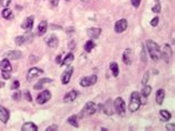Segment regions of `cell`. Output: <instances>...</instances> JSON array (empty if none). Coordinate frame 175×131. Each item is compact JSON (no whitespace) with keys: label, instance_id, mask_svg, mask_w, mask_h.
Masks as SVG:
<instances>
[{"label":"cell","instance_id":"6da1fadb","mask_svg":"<svg viewBox=\"0 0 175 131\" xmlns=\"http://www.w3.org/2000/svg\"><path fill=\"white\" fill-rule=\"evenodd\" d=\"M101 109H102V104H97V103H94L93 101H88V102L84 104L83 109L81 110L79 117L84 118V117H88V116H92V114H94L95 112L100 111Z\"/></svg>","mask_w":175,"mask_h":131},{"label":"cell","instance_id":"7a4b0ae2","mask_svg":"<svg viewBox=\"0 0 175 131\" xmlns=\"http://www.w3.org/2000/svg\"><path fill=\"white\" fill-rule=\"evenodd\" d=\"M145 47H146L147 52H149L150 57L154 61H157L158 59H161V49H160V47H158V45L155 41L147 40Z\"/></svg>","mask_w":175,"mask_h":131},{"label":"cell","instance_id":"3957f363","mask_svg":"<svg viewBox=\"0 0 175 131\" xmlns=\"http://www.w3.org/2000/svg\"><path fill=\"white\" fill-rule=\"evenodd\" d=\"M142 106V96L140 95V92L133 91L131 93L130 97V103H129V109L131 112H135L140 109Z\"/></svg>","mask_w":175,"mask_h":131},{"label":"cell","instance_id":"277c9868","mask_svg":"<svg viewBox=\"0 0 175 131\" xmlns=\"http://www.w3.org/2000/svg\"><path fill=\"white\" fill-rule=\"evenodd\" d=\"M113 106H114V110L119 116L121 117H124L125 112H126V106H125V102L121 97H117V99L113 100Z\"/></svg>","mask_w":175,"mask_h":131},{"label":"cell","instance_id":"5b68a950","mask_svg":"<svg viewBox=\"0 0 175 131\" xmlns=\"http://www.w3.org/2000/svg\"><path fill=\"white\" fill-rule=\"evenodd\" d=\"M97 75H92V76H86V77H83V78L80 80V84L84 88L86 87H91L93 84H97Z\"/></svg>","mask_w":175,"mask_h":131},{"label":"cell","instance_id":"8992f818","mask_svg":"<svg viewBox=\"0 0 175 131\" xmlns=\"http://www.w3.org/2000/svg\"><path fill=\"white\" fill-rule=\"evenodd\" d=\"M161 57L166 63H169L171 59H172V48H171V46L167 45V43L163 46V49L161 50Z\"/></svg>","mask_w":175,"mask_h":131},{"label":"cell","instance_id":"52a82bcc","mask_svg":"<svg viewBox=\"0 0 175 131\" xmlns=\"http://www.w3.org/2000/svg\"><path fill=\"white\" fill-rule=\"evenodd\" d=\"M101 110H102V111L104 112V114H106V116H113V114L115 113L113 101H112L111 99L106 100L105 102L102 104V109H101Z\"/></svg>","mask_w":175,"mask_h":131},{"label":"cell","instance_id":"ba28073f","mask_svg":"<svg viewBox=\"0 0 175 131\" xmlns=\"http://www.w3.org/2000/svg\"><path fill=\"white\" fill-rule=\"evenodd\" d=\"M50 99H51V92L49 91V90H43V91H41L39 95H38L36 100L38 104H45V103L48 102Z\"/></svg>","mask_w":175,"mask_h":131},{"label":"cell","instance_id":"9c48e42d","mask_svg":"<svg viewBox=\"0 0 175 131\" xmlns=\"http://www.w3.org/2000/svg\"><path fill=\"white\" fill-rule=\"evenodd\" d=\"M128 29V21L126 19H120L114 23V31L117 34H122L123 31Z\"/></svg>","mask_w":175,"mask_h":131},{"label":"cell","instance_id":"30bf717a","mask_svg":"<svg viewBox=\"0 0 175 131\" xmlns=\"http://www.w3.org/2000/svg\"><path fill=\"white\" fill-rule=\"evenodd\" d=\"M133 58H134V53L133 50L131 49V48H128V49H125L124 52H123V56H122V60L126 66H130L132 62H133Z\"/></svg>","mask_w":175,"mask_h":131},{"label":"cell","instance_id":"8fae6325","mask_svg":"<svg viewBox=\"0 0 175 131\" xmlns=\"http://www.w3.org/2000/svg\"><path fill=\"white\" fill-rule=\"evenodd\" d=\"M43 73V70L40 69V68H30L28 71V75H27V80L28 81H32L34 79H36L37 77H39L40 75Z\"/></svg>","mask_w":175,"mask_h":131},{"label":"cell","instance_id":"7c38bea8","mask_svg":"<svg viewBox=\"0 0 175 131\" xmlns=\"http://www.w3.org/2000/svg\"><path fill=\"white\" fill-rule=\"evenodd\" d=\"M73 71H74V69H73V67H69L67 70H64L63 73L61 75V82L63 84H68L70 82V80H71V77H72L73 75Z\"/></svg>","mask_w":175,"mask_h":131},{"label":"cell","instance_id":"4fadbf2b","mask_svg":"<svg viewBox=\"0 0 175 131\" xmlns=\"http://www.w3.org/2000/svg\"><path fill=\"white\" fill-rule=\"evenodd\" d=\"M9 118H10V112H9V110L0 104V121L6 125L9 121Z\"/></svg>","mask_w":175,"mask_h":131},{"label":"cell","instance_id":"5bb4252c","mask_svg":"<svg viewBox=\"0 0 175 131\" xmlns=\"http://www.w3.org/2000/svg\"><path fill=\"white\" fill-rule=\"evenodd\" d=\"M101 32H102V29L101 28H90L86 30V35L89 37L90 39H97L99 37L101 36Z\"/></svg>","mask_w":175,"mask_h":131},{"label":"cell","instance_id":"9a60e30c","mask_svg":"<svg viewBox=\"0 0 175 131\" xmlns=\"http://www.w3.org/2000/svg\"><path fill=\"white\" fill-rule=\"evenodd\" d=\"M77 97H78V91H77V90H70V91H68L67 93L64 95L63 102L66 103L72 102V101H74L75 99H77Z\"/></svg>","mask_w":175,"mask_h":131},{"label":"cell","instance_id":"2e32d148","mask_svg":"<svg viewBox=\"0 0 175 131\" xmlns=\"http://www.w3.org/2000/svg\"><path fill=\"white\" fill-rule=\"evenodd\" d=\"M32 27H34V16H30V17L26 18L23 20L21 28L25 29L26 31H31L32 30Z\"/></svg>","mask_w":175,"mask_h":131},{"label":"cell","instance_id":"e0dca14e","mask_svg":"<svg viewBox=\"0 0 175 131\" xmlns=\"http://www.w3.org/2000/svg\"><path fill=\"white\" fill-rule=\"evenodd\" d=\"M22 52L19 50H12V51H9L5 55L7 59H10V60H18V59H21L22 58Z\"/></svg>","mask_w":175,"mask_h":131},{"label":"cell","instance_id":"ac0fdd59","mask_svg":"<svg viewBox=\"0 0 175 131\" xmlns=\"http://www.w3.org/2000/svg\"><path fill=\"white\" fill-rule=\"evenodd\" d=\"M51 82H53V80L52 79H50V78H42V79H40L38 82H37L36 84H34V90H41L43 87H45V84H51Z\"/></svg>","mask_w":175,"mask_h":131},{"label":"cell","instance_id":"d6986e66","mask_svg":"<svg viewBox=\"0 0 175 131\" xmlns=\"http://www.w3.org/2000/svg\"><path fill=\"white\" fill-rule=\"evenodd\" d=\"M48 30V23L42 20L41 23L38 26V29H37V36H43V35L47 32Z\"/></svg>","mask_w":175,"mask_h":131},{"label":"cell","instance_id":"ffe728a7","mask_svg":"<svg viewBox=\"0 0 175 131\" xmlns=\"http://www.w3.org/2000/svg\"><path fill=\"white\" fill-rule=\"evenodd\" d=\"M73 60H74V55H73L72 52H69L67 56L62 59V61L60 64H61V67H67V66H70V64L72 63Z\"/></svg>","mask_w":175,"mask_h":131},{"label":"cell","instance_id":"44dd1931","mask_svg":"<svg viewBox=\"0 0 175 131\" xmlns=\"http://www.w3.org/2000/svg\"><path fill=\"white\" fill-rule=\"evenodd\" d=\"M0 70L1 71H9V72H11L12 67L11 64H10L9 59L5 58L3 60H1V62H0Z\"/></svg>","mask_w":175,"mask_h":131},{"label":"cell","instance_id":"7402d4cb","mask_svg":"<svg viewBox=\"0 0 175 131\" xmlns=\"http://www.w3.org/2000/svg\"><path fill=\"white\" fill-rule=\"evenodd\" d=\"M47 45H48V47H50V48H57V47H58V45H59L58 37L54 36V35L50 36V38L47 40Z\"/></svg>","mask_w":175,"mask_h":131},{"label":"cell","instance_id":"603a6c76","mask_svg":"<svg viewBox=\"0 0 175 131\" xmlns=\"http://www.w3.org/2000/svg\"><path fill=\"white\" fill-rule=\"evenodd\" d=\"M164 98H165V91H164V89H158L155 95L156 103H157V104H162L164 101Z\"/></svg>","mask_w":175,"mask_h":131},{"label":"cell","instance_id":"cb8c5ba5","mask_svg":"<svg viewBox=\"0 0 175 131\" xmlns=\"http://www.w3.org/2000/svg\"><path fill=\"white\" fill-rule=\"evenodd\" d=\"M21 130L22 131H37L38 130V127H37V125H34V122H26L22 125V127H21Z\"/></svg>","mask_w":175,"mask_h":131},{"label":"cell","instance_id":"d4e9b609","mask_svg":"<svg viewBox=\"0 0 175 131\" xmlns=\"http://www.w3.org/2000/svg\"><path fill=\"white\" fill-rule=\"evenodd\" d=\"M110 71L112 72V76H113V77H115V78L119 76V73H120L119 64H117L115 61H112L111 63H110Z\"/></svg>","mask_w":175,"mask_h":131},{"label":"cell","instance_id":"484cf974","mask_svg":"<svg viewBox=\"0 0 175 131\" xmlns=\"http://www.w3.org/2000/svg\"><path fill=\"white\" fill-rule=\"evenodd\" d=\"M78 119H79V116H77V114H73V116H71V117L68 118V123H69L70 125H72V127H74V128H79V122H78Z\"/></svg>","mask_w":175,"mask_h":131},{"label":"cell","instance_id":"4316f807","mask_svg":"<svg viewBox=\"0 0 175 131\" xmlns=\"http://www.w3.org/2000/svg\"><path fill=\"white\" fill-rule=\"evenodd\" d=\"M151 92H152V87L149 86V84H144L143 88H142V91L140 95H141L143 98H147L151 95Z\"/></svg>","mask_w":175,"mask_h":131},{"label":"cell","instance_id":"83f0119b","mask_svg":"<svg viewBox=\"0 0 175 131\" xmlns=\"http://www.w3.org/2000/svg\"><path fill=\"white\" fill-rule=\"evenodd\" d=\"M1 16H2V18H5V19L9 20V19H12L14 18V14H12V11L10 10V9L7 7V8H5L2 10V12H1Z\"/></svg>","mask_w":175,"mask_h":131},{"label":"cell","instance_id":"f1b7e54d","mask_svg":"<svg viewBox=\"0 0 175 131\" xmlns=\"http://www.w3.org/2000/svg\"><path fill=\"white\" fill-rule=\"evenodd\" d=\"M160 116H161L162 120L163 121H169L171 118H172V114H171V112L167 111V110H165V109H163V110H161L160 111Z\"/></svg>","mask_w":175,"mask_h":131},{"label":"cell","instance_id":"f546056e","mask_svg":"<svg viewBox=\"0 0 175 131\" xmlns=\"http://www.w3.org/2000/svg\"><path fill=\"white\" fill-rule=\"evenodd\" d=\"M94 47H95V42L93 41V39H90L89 41L86 42V45H84V50H86V52H91Z\"/></svg>","mask_w":175,"mask_h":131},{"label":"cell","instance_id":"4dcf8cb0","mask_svg":"<svg viewBox=\"0 0 175 131\" xmlns=\"http://www.w3.org/2000/svg\"><path fill=\"white\" fill-rule=\"evenodd\" d=\"M14 41H16V45H17V46H22L25 42H27V41H26L25 36H18V37H16Z\"/></svg>","mask_w":175,"mask_h":131},{"label":"cell","instance_id":"1f68e13d","mask_svg":"<svg viewBox=\"0 0 175 131\" xmlns=\"http://www.w3.org/2000/svg\"><path fill=\"white\" fill-rule=\"evenodd\" d=\"M161 9H162L161 2H157L155 3V6L152 7V11L154 12V14H160V12H161Z\"/></svg>","mask_w":175,"mask_h":131},{"label":"cell","instance_id":"d6a6232c","mask_svg":"<svg viewBox=\"0 0 175 131\" xmlns=\"http://www.w3.org/2000/svg\"><path fill=\"white\" fill-rule=\"evenodd\" d=\"M141 60L143 62H146V50H145V46L142 45V51H141Z\"/></svg>","mask_w":175,"mask_h":131},{"label":"cell","instance_id":"836d02e7","mask_svg":"<svg viewBox=\"0 0 175 131\" xmlns=\"http://www.w3.org/2000/svg\"><path fill=\"white\" fill-rule=\"evenodd\" d=\"M150 79V72L147 71V72H145L144 77H143V79H142V86H144V84H147V80Z\"/></svg>","mask_w":175,"mask_h":131},{"label":"cell","instance_id":"e575fe53","mask_svg":"<svg viewBox=\"0 0 175 131\" xmlns=\"http://www.w3.org/2000/svg\"><path fill=\"white\" fill-rule=\"evenodd\" d=\"M158 21H160V18H158L157 16H156V17H154L152 20H151L150 25L152 26V27H156V26L158 25Z\"/></svg>","mask_w":175,"mask_h":131},{"label":"cell","instance_id":"d590c367","mask_svg":"<svg viewBox=\"0 0 175 131\" xmlns=\"http://www.w3.org/2000/svg\"><path fill=\"white\" fill-rule=\"evenodd\" d=\"M12 99H14V101H19L20 99H21V92L20 91L14 92V95H12Z\"/></svg>","mask_w":175,"mask_h":131},{"label":"cell","instance_id":"8d00e7d4","mask_svg":"<svg viewBox=\"0 0 175 131\" xmlns=\"http://www.w3.org/2000/svg\"><path fill=\"white\" fill-rule=\"evenodd\" d=\"M10 2H11V0H0V6L7 8L10 5Z\"/></svg>","mask_w":175,"mask_h":131},{"label":"cell","instance_id":"74e56055","mask_svg":"<svg viewBox=\"0 0 175 131\" xmlns=\"http://www.w3.org/2000/svg\"><path fill=\"white\" fill-rule=\"evenodd\" d=\"M19 86H20V82H19V80H14V82H12L11 87H10V89H12V90H16V89H18V88H19Z\"/></svg>","mask_w":175,"mask_h":131},{"label":"cell","instance_id":"f35d334b","mask_svg":"<svg viewBox=\"0 0 175 131\" xmlns=\"http://www.w3.org/2000/svg\"><path fill=\"white\" fill-rule=\"evenodd\" d=\"M131 3H132V6H133L134 8H139L140 3H141V0H131Z\"/></svg>","mask_w":175,"mask_h":131},{"label":"cell","instance_id":"ab89813d","mask_svg":"<svg viewBox=\"0 0 175 131\" xmlns=\"http://www.w3.org/2000/svg\"><path fill=\"white\" fill-rule=\"evenodd\" d=\"M39 59H38V57L37 56H34V55H31L30 56V60H29V62H30L31 64H34V63H36L37 61H38Z\"/></svg>","mask_w":175,"mask_h":131},{"label":"cell","instance_id":"60d3db41","mask_svg":"<svg viewBox=\"0 0 175 131\" xmlns=\"http://www.w3.org/2000/svg\"><path fill=\"white\" fill-rule=\"evenodd\" d=\"M1 75H2V77H3L5 80L10 79V72H9V71H1Z\"/></svg>","mask_w":175,"mask_h":131},{"label":"cell","instance_id":"b9f144b4","mask_svg":"<svg viewBox=\"0 0 175 131\" xmlns=\"http://www.w3.org/2000/svg\"><path fill=\"white\" fill-rule=\"evenodd\" d=\"M25 98L26 100L29 101V102H31L32 101V98H31V93L29 91H25Z\"/></svg>","mask_w":175,"mask_h":131},{"label":"cell","instance_id":"7bdbcfd3","mask_svg":"<svg viewBox=\"0 0 175 131\" xmlns=\"http://www.w3.org/2000/svg\"><path fill=\"white\" fill-rule=\"evenodd\" d=\"M165 128H166V130L173 131V130H175V125L174 123H167V125H165Z\"/></svg>","mask_w":175,"mask_h":131},{"label":"cell","instance_id":"ee69618b","mask_svg":"<svg viewBox=\"0 0 175 131\" xmlns=\"http://www.w3.org/2000/svg\"><path fill=\"white\" fill-rule=\"evenodd\" d=\"M47 131H53V130H58V125H49L47 129H46Z\"/></svg>","mask_w":175,"mask_h":131},{"label":"cell","instance_id":"f6af8a7d","mask_svg":"<svg viewBox=\"0 0 175 131\" xmlns=\"http://www.w3.org/2000/svg\"><path fill=\"white\" fill-rule=\"evenodd\" d=\"M74 31H75V29L73 28V27H70V28L67 29V35H68V36H70V35H73V34H74Z\"/></svg>","mask_w":175,"mask_h":131},{"label":"cell","instance_id":"bcb514c9","mask_svg":"<svg viewBox=\"0 0 175 131\" xmlns=\"http://www.w3.org/2000/svg\"><path fill=\"white\" fill-rule=\"evenodd\" d=\"M74 48H75V42L72 40V41L69 42V49H70V50H73Z\"/></svg>","mask_w":175,"mask_h":131},{"label":"cell","instance_id":"7dc6e473","mask_svg":"<svg viewBox=\"0 0 175 131\" xmlns=\"http://www.w3.org/2000/svg\"><path fill=\"white\" fill-rule=\"evenodd\" d=\"M51 29H52V30H61L62 27L57 26V25H51Z\"/></svg>","mask_w":175,"mask_h":131},{"label":"cell","instance_id":"c3c4849f","mask_svg":"<svg viewBox=\"0 0 175 131\" xmlns=\"http://www.w3.org/2000/svg\"><path fill=\"white\" fill-rule=\"evenodd\" d=\"M62 61V56L61 55H58V56L56 57V62L57 63H61Z\"/></svg>","mask_w":175,"mask_h":131},{"label":"cell","instance_id":"681fc988","mask_svg":"<svg viewBox=\"0 0 175 131\" xmlns=\"http://www.w3.org/2000/svg\"><path fill=\"white\" fill-rule=\"evenodd\" d=\"M59 0H51V6L52 7H58Z\"/></svg>","mask_w":175,"mask_h":131},{"label":"cell","instance_id":"f907efd6","mask_svg":"<svg viewBox=\"0 0 175 131\" xmlns=\"http://www.w3.org/2000/svg\"><path fill=\"white\" fill-rule=\"evenodd\" d=\"M1 87H3V84H2V82H0V88H1Z\"/></svg>","mask_w":175,"mask_h":131},{"label":"cell","instance_id":"816d5d0a","mask_svg":"<svg viewBox=\"0 0 175 131\" xmlns=\"http://www.w3.org/2000/svg\"><path fill=\"white\" fill-rule=\"evenodd\" d=\"M66 1H71V0H66Z\"/></svg>","mask_w":175,"mask_h":131}]
</instances>
